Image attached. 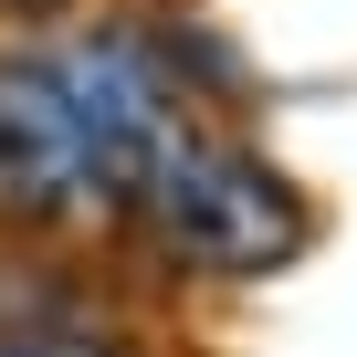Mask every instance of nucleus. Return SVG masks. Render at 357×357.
Segmentation results:
<instances>
[{
  "mask_svg": "<svg viewBox=\"0 0 357 357\" xmlns=\"http://www.w3.org/2000/svg\"><path fill=\"white\" fill-rule=\"evenodd\" d=\"M0 242H116V178L53 32H0Z\"/></svg>",
  "mask_w": 357,
  "mask_h": 357,
  "instance_id": "obj_1",
  "label": "nucleus"
},
{
  "mask_svg": "<svg viewBox=\"0 0 357 357\" xmlns=\"http://www.w3.org/2000/svg\"><path fill=\"white\" fill-rule=\"evenodd\" d=\"M0 357H147V336H126L116 305L63 294V305H32V315H0Z\"/></svg>",
  "mask_w": 357,
  "mask_h": 357,
  "instance_id": "obj_2",
  "label": "nucleus"
},
{
  "mask_svg": "<svg viewBox=\"0 0 357 357\" xmlns=\"http://www.w3.org/2000/svg\"><path fill=\"white\" fill-rule=\"evenodd\" d=\"M74 0H0V32H43V22H63Z\"/></svg>",
  "mask_w": 357,
  "mask_h": 357,
  "instance_id": "obj_3",
  "label": "nucleus"
}]
</instances>
